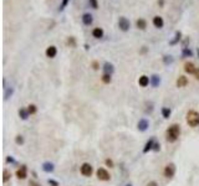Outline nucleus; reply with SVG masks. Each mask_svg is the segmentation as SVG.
Wrapping results in <instances>:
<instances>
[{"label": "nucleus", "instance_id": "obj_1", "mask_svg": "<svg viewBox=\"0 0 199 186\" xmlns=\"http://www.w3.org/2000/svg\"><path fill=\"white\" fill-rule=\"evenodd\" d=\"M180 134V128L178 124H173L167 129V133H165V139L169 143H174L178 139V136Z\"/></svg>", "mask_w": 199, "mask_h": 186}, {"label": "nucleus", "instance_id": "obj_2", "mask_svg": "<svg viewBox=\"0 0 199 186\" xmlns=\"http://www.w3.org/2000/svg\"><path fill=\"white\" fill-rule=\"evenodd\" d=\"M187 123L189 127L196 128L199 125V113L196 110H189L187 113Z\"/></svg>", "mask_w": 199, "mask_h": 186}, {"label": "nucleus", "instance_id": "obj_3", "mask_svg": "<svg viewBox=\"0 0 199 186\" xmlns=\"http://www.w3.org/2000/svg\"><path fill=\"white\" fill-rule=\"evenodd\" d=\"M174 174H176V165L173 163H169L167 166L164 168V176L167 177V179H172L174 176Z\"/></svg>", "mask_w": 199, "mask_h": 186}, {"label": "nucleus", "instance_id": "obj_4", "mask_svg": "<svg viewBox=\"0 0 199 186\" xmlns=\"http://www.w3.org/2000/svg\"><path fill=\"white\" fill-rule=\"evenodd\" d=\"M118 26L122 31H128L130 30V27H131V22L128 21L126 18H123L122 16V18H119V20H118Z\"/></svg>", "mask_w": 199, "mask_h": 186}, {"label": "nucleus", "instance_id": "obj_5", "mask_svg": "<svg viewBox=\"0 0 199 186\" xmlns=\"http://www.w3.org/2000/svg\"><path fill=\"white\" fill-rule=\"evenodd\" d=\"M80 171H81V174H82L84 176H91V174H92L93 169H92V166H91L89 163H85V164L81 165Z\"/></svg>", "mask_w": 199, "mask_h": 186}, {"label": "nucleus", "instance_id": "obj_6", "mask_svg": "<svg viewBox=\"0 0 199 186\" xmlns=\"http://www.w3.org/2000/svg\"><path fill=\"white\" fill-rule=\"evenodd\" d=\"M97 177H98V180H101V181H108L110 180V174L107 172V170H105V169H98L97 170Z\"/></svg>", "mask_w": 199, "mask_h": 186}, {"label": "nucleus", "instance_id": "obj_7", "mask_svg": "<svg viewBox=\"0 0 199 186\" xmlns=\"http://www.w3.org/2000/svg\"><path fill=\"white\" fill-rule=\"evenodd\" d=\"M16 176H18V179H21V180L26 179V176H27V168H26V165H21V168L16 171Z\"/></svg>", "mask_w": 199, "mask_h": 186}, {"label": "nucleus", "instance_id": "obj_8", "mask_svg": "<svg viewBox=\"0 0 199 186\" xmlns=\"http://www.w3.org/2000/svg\"><path fill=\"white\" fill-rule=\"evenodd\" d=\"M196 69H197V67L194 66L193 62H185V63H184V71L187 73L194 74V73H196Z\"/></svg>", "mask_w": 199, "mask_h": 186}, {"label": "nucleus", "instance_id": "obj_9", "mask_svg": "<svg viewBox=\"0 0 199 186\" xmlns=\"http://www.w3.org/2000/svg\"><path fill=\"white\" fill-rule=\"evenodd\" d=\"M153 25H154L157 29H162L164 26L163 18H161V16H154V18H153Z\"/></svg>", "mask_w": 199, "mask_h": 186}, {"label": "nucleus", "instance_id": "obj_10", "mask_svg": "<svg viewBox=\"0 0 199 186\" xmlns=\"http://www.w3.org/2000/svg\"><path fill=\"white\" fill-rule=\"evenodd\" d=\"M56 55H57V48L55 46H50L46 48V56L49 59H54Z\"/></svg>", "mask_w": 199, "mask_h": 186}, {"label": "nucleus", "instance_id": "obj_11", "mask_svg": "<svg viewBox=\"0 0 199 186\" xmlns=\"http://www.w3.org/2000/svg\"><path fill=\"white\" fill-rule=\"evenodd\" d=\"M148 127H149V123H148L147 119H141L138 122V129L141 131H146L148 129Z\"/></svg>", "mask_w": 199, "mask_h": 186}, {"label": "nucleus", "instance_id": "obj_12", "mask_svg": "<svg viewBox=\"0 0 199 186\" xmlns=\"http://www.w3.org/2000/svg\"><path fill=\"white\" fill-rule=\"evenodd\" d=\"M187 84H188V78H187L185 76H179L177 80V87H179V88H182V87H185Z\"/></svg>", "mask_w": 199, "mask_h": 186}, {"label": "nucleus", "instance_id": "obj_13", "mask_svg": "<svg viewBox=\"0 0 199 186\" xmlns=\"http://www.w3.org/2000/svg\"><path fill=\"white\" fill-rule=\"evenodd\" d=\"M92 21H93V18H92V15L91 14H89V12H86V14H84L82 15V22H84L85 25H91L92 24Z\"/></svg>", "mask_w": 199, "mask_h": 186}, {"label": "nucleus", "instance_id": "obj_14", "mask_svg": "<svg viewBox=\"0 0 199 186\" xmlns=\"http://www.w3.org/2000/svg\"><path fill=\"white\" fill-rule=\"evenodd\" d=\"M149 80H151V84H152V87H158V86H159V83H161V77L158 76V74H152Z\"/></svg>", "mask_w": 199, "mask_h": 186}, {"label": "nucleus", "instance_id": "obj_15", "mask_svg": "<svg viewBox=\"0 0 199 186\" xmlns=\"http://www.w3.org/2000/svg\"><path fill=\"white\" fill-rule=\"evenodd\" d=\"M138 83L141 87H147L151 83V80H149V77H147V76H141L138 80Z\"/></svg>", "mask_w": 199, "mask_h": 186}, {"label": "nucleus", "instance_id": "obj_16", "mask_svg": "<svg viewBox=\"0 0 199 186\" xmlns=\"http://www.w3.org/2000/svg\"><path fill=\"white\" fill-rule=\"evenodd\" d=\"M103 71H105V73L112 74V73H113V71H115L113 65L110 63V62H105V65H103Z\"/></svg>", "mask_w": 199, "mask_h": 186}, {"label": "nucleus", "instance_id": "obj_17", "mask_svg": "<svg viewBox=\"0 0 199 186\" xmlns=\"http://www.w3.org/2000/svg\"><path fill=\"white\" fill-rule=\"evenodd\" d=\"M43 170L45 172H52L54 171V164L50 163V161H46V163L43 164Z\"/></svg>", "mask_w": 199, "mask_h": 186}, {"label": "nucleus", "instance_id": "obj_18", "mask_svg": "<svg viewBox=\"0 0 199 186\" xmlns=\"http://www.w3.org/2000/svg\"><path fill=\"white\" fill-rule=\"evenodd\" d=\"M136 26L139 29V30H146V27H147V22H146V20L144 19H138L136 21Z\"/></svg>", "mask_w": 199, "mask_h": 186}, {"label": "nucleus", "instance_id": "obj_19", "mask_svg": "<svg viewBox=\"0 0 199 186\" xmlns=\"http://www.w3.org/2000/svg\"><path fill=\"white\" fill-rule=\"evenodd\" d=\"M180 40H182V32H180V31H176L174 39H173L172 41H169V45H177Z\"/></svg>", "mask_w": 199, "mask_h": 186}, {"label": "nucleus", "instance_id": "obj_20", "mask_svg": "<svg viewBox=\"0 0 199 186\" xmlns=\"http://www.w3.org/2000/svg\"><path fill=\"white\" fill-rule=\"evenodd\" d=\"M92 36L93 37H96V39H101V37H103V30L101 27H96V29H93V31H92Z\"/></svg>", "mask_w": 199, "mask_h": 186}, {"label": "nucleus", "instance_id": "obj_21", "mask_svg": "<svg viewBox=\"0 0 199 186\" xmlns=\"http://www.w3.org/2000/svg\"><path fill=\"white\" fill-rule=\"evenodd\" d=\"M153 145H154V140H153V139L148 140L147 144H146V146H144V149H143V153H148L149 150H152Z\"/></svg>", "mask_w": 199, "mask_h": 186}, {"label": "nucleus", "instance_id": "obj_22", "mask_svg": "<svg viewBox=\"0 0 199 186\" xmlns=\"http://www.w3.org/2000/svg\"><path fill=\"white\" fill-rule=\"evenodd\" d=\"M19 115H20V118H21L23 121H26V119L29 118V115H30V113H29L27 109H20L19 110Z\"/></svg>", "mask_w": 199, "mask_h": 186}, {"label": "nucleus", "instance_id": "obj_23", "mask_svg": "<svg viewBox=\"0 0 199 186\" xmlns=\"http://www.w3.org/2000/svg\"><path fill=\"white\" fill-rule=\"evenodd\" d=\"M182 56H183V57H192V56H193L192 50L188 48V47H183V51H182Z\"/></svg>", "mask_w": 199, "mask_h": 186}, {"label": "nucleus", "instance_id": "obj_24", "mask_svg": "<svg viewBox=\"0 0 199 186\" xmlns=\"http://www.w3.org/2000/svg\"><path fill=\"white\" fill-rule=\"evenodd\" d=\"M3 175H4V176H3V181H4V183H6V181L11 177V172H10L9 170H8V169H4Z\"/></svg>", "mask_w": 199, "mask_h": 186}, {"label": "nucleus", "instance_id": "obj_25", "mask_svg": "<svg viewBox=\"0 0 199 186\" xmlns=\"http://www.w3.org/2000/svg\"><path fill=\"white\" fill-rule=\"evenodd\" d=\"M111 81H112L111 74H108V73H105V74H103V76H102V82H103V83L108 84V83H111Z\"/></svg>", "mask_w": 199, "mask_h": 186}, {"label": "nucleus", "instance_id": "obj_26", "mask_svg": "<svg viewBox=\"0 0 199 186\" xmlns=\"http://www.w3.org/2000/svg\"><path fill=\"white\" fill-rule=\"evenodd\" d=\"M162 115H163V118H169V115H171V109L169 108H162Z\"/></svg>", "mask_w": 199, "mask_h": 186}, {"label": "nucleus", "instance_id": "obj_27", "mask_svg": "<svg viewBox=\"0 0 199 186\" xmlns=\"http://www.w3.org/2000/svg\"><path fill=\"white\" fill-rule=\"evenodd\" d=\"M163 62H164L165 65H171L172 62H173V57H172V56L165 55V56H163Z\"/></svg>", "mask_w": 199, "mask_h": 186}, {"label": "nucleus", "instance_id": "obj_28", "mask_svg": "<svg viewBox=\"0 0 199 186\" xmlns=\"http://www.w3.org/2000/svg\"><path fill=\"white\" fill-rule=\"evenodd\" d=\"M12 93H14V89H12V88H8V89L5 91V94H4V98L8 99L9 97L12 96Z\"/></svg>", "mask_w": 199, "mask_h": 186}, {"label": "nucleus", "instance_id": "obj_29", "mask_svg": "<svg viewBox=\"0 0 199 186\" xmlns=\"http://www.w3.org/2000/svg\"><path fill=\"white\" fill-rule=\"evenodd\" d=\"M15 143L18 144V145H23L24 144V138L21 135H16V138H15Z\"/></svg>", "mask_w": 199, "mask_h": 186}, {"label": "nucleus", "instance_id": "obj_30", "mask_svg": "<svg viewBox=\"0 0 199 186\" xmlns=\"http://www.w3.org/2000/svg\"><path fill=\"white\" fill-rule=\"evenodd\" d=\"M27 110H29V113H30V114H35L37 108H36L35 104H30V106H29V108H27Z\"/></svg>", "mask_w": 199, "mask_h": 186}, {"label": "nucleus", "instance_id": "obj_31", "mask_svg": "<svg viewBox=\"0 0 199 186\" xmlns=\"http://www.w3.org/2000/svg\"><path fill=\"white\" fill-rule=\"evenodd\" d=\"M89 3H90V6L92 7V9H97V7H98L97 0H89Z\"/></svg>", "mask_w": 199, "mask_h": 186}, {"label": "nucleus", "instance_id": "obj_32", "mask_svg": "<svg viewBox=\"0 0 199 186\" xmlns=\"http://www.w3.org/2000/svg\"><path fill=\"white\" fill-rule=\"evenodd\" d=\"M69 1L70 0H62V3H61V5H60V7H59V11H62L65 9L66 6H67V4H69Z\"/></svg>", "mask_w": 199, "mask_h": 186}, {"label": "nucleus", "instance_id": "obj_33", "mask_svg": "<svg viewBox=\"0 0 199 186\" xmlns=\"http://www.w3.org/2000/svg\"><path fill=\"white\" fill-rule=\"evenodd\" d=\"M67 44H69V45H71L72 47L76 46V42H75V39H73V37H70L69 41H67Z\"/></svg>", "mask_w": 199, "mask_h": 186}, {"label": "nucleus", "instance_id": "obj_34", "mask_svg": "<svg viewBox=\"0 0 199 186\" xmlns=\"http://www.w3.org/2000/svg\"><path fill=\"white\" fill-rule=\"evenodd\" d=\"M161 149V145H159V143H154V145H153V149L152 150H154V151H158Z\"/></svg>", "mask_w": 199, "mask_h": 186}, {"label": "nucleus", "instance_id": "obj_35", "mask_svg": "<svg viewBox=\"0 0 199 186\" xmlns=\"http://www.w3.org/2000/svg\"><path fill=\"white\" fill-rule=\"evenodd\" d=\"M105 163H106V165H107V166H110V168H113V161H112V160L107 159V160L105 161Z\"/></svg>", "mask_w": 199, "mask_h": 186}, {"label": "nucleus", "instance_id": "obj_36", "mask_svg": "<svg viewBox=\"0 0 199 186\" xmlns=\"http://www.w3.org/2000/svg\"><path fill=\"white\" fill-rule=\"evenodd\" d=\"M6 161H8V163H11V164H14V163H15L14 158H11V156H8V158H6Z\"/></svg>", "mask_w": 199, "mask_h": 186}, {"label": "nucleus", "instance_id": "obj_37", "mask_svg": "<svg viewBox=\"0 0 199 186\" xmlns=\"http://www.w3.org/2000/svg\"><path fill=\"white\" fill-rule=\"evenodd\" d=\"M49 184H50V185H52V186H59V184H57L55 180H49Z\"/></svg>", "mask_w": 199, "mask_h": 186}, {"label": "nucleus", "instance_id": "obj_38", "mask_svg": "<svg viewBox=\"0 0 199 186\" xmlns=\"http://www.w3.org/2000/svg\"><path fill=\"white\" fill-rule=\"evenodd\" d=\"M92 67H93V69H98V68H100V67H98V63H97L96 61L92 62Z\"/></svg>", "mask_w": 199, "mask_h": 186}, {"label": "nucleus", "instance_id": "obj_39", "mask_svg": "<svg viewBox=\"0 0 199 186\" xmlns=\"http://www.w3.org/2000/svg\"><path fill=\"white\" fill-rule=\"evenodd\" d=\"M29 186H41V185L35 183V181H30V183H29Z\"/></svg>", "mask_w": 199, "mask_h": 186}, {"label": "nucleus", "instance_id": "obj_40", "mask_svg": "<svg viewBox=\"0 0 199 186\" xmlns=\"http://www.w3.org/2000/svg\"><path fill=\"white\" fill-rule=\"evenodd\" d=\"M194 76H196V78H197V80H199V67H197V69H196V73H194Z\"/></svg>", "mask_w": 199, "mask_h": 186}, {"label": "nucleus", "instance_id": "obj_41", "mask_svg": "<svg viewBox=\"0 0 199 186\" xmlns=\"http://www.w3.org/2000/svg\"><path fill=\"white\" fill-rule=\"evenodd\" d=\"M147 186H158V185H157L156 181H151V183H148V184H147Z\"/></svg>", "mask_w": 199, "mask_h": 186}, {"label": "nucleus", "instance_id": "obj_42", "mask_svg": "<svg viewBox=\"0 0 199 186\" xmlns=\"http://www.w3.org/2000/svg\"><path fill=\"white\" fill-rule=\"evenodd\" d=\"M158 4H159V6H163V4H164V0H158Z\"/></svg>", "mask_w": 199, "mask_h": 186}, {"label": "nucleus", "instance_id": "obj_43", "mask_svg": "<svg viewBox=\"0 0 199 186\" xmlns=\"http://www.w3.org/2000/svg\"><path fill=\"white\" fill-rule=\"evenodd\" d=\"M197 53H198V57H199V47L197 48Z\"/></svg>", "mask_w": 199, "mask_h": 186}, {"label": "nucleus", "instance_id": "obj_44", "mask_svg": "<svg viewBox=\"0 0 199 186\" xmlns=\"http://www.w3.org/2000/svg\"><path fill=\"white\" fill-rule=\"evenodd\" d=\"M126 186H132V185H131V184H128V185H126Z\"/></svg>", "mask_w": 199, "mask_h": 186}]
</instances>
